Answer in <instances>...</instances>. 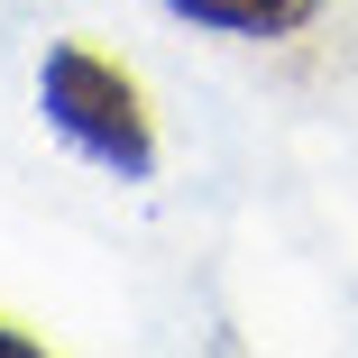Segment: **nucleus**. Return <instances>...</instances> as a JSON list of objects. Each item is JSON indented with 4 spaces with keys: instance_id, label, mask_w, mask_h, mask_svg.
Here are the masks:
<instances>
[{
    "instance_id": "nucleus-1",
    "label": "nucleus",
    "mask_w": 358,
    "mask_h": 358,
    "mask_svg": "<svg viewBox=\"0 0 358 358\" xmlns=\"http://www.w3.org/2000/svg\"><path fill=\"white\" fill-rule=\"evenodd\" d=\"M37 110H46V129L64 138V148L92 157L101 175H120V184H148L157 175V120H148L138 83L120 74L101 46L55 37L37 55Z\"/></svg>"
},
{
    "instance_id": "nucleus-2",
    "label": "nucleus",
    "mask_w": 358,
    "mask_h": 358,
    "mask_svg": "<svg viewBox=\"0 0 358 358\" xmlns=\"http://www.w3.org/2000/svg\"><path fill=\"white\" fill-rule=\"evenodd\" d=\"M166 10L211 28V37H303L331 0H166Z\"/></svg>"
},
{
    "instance_id": "nucleus-3",
    "label": "nucleus",
    "mask_w": 358,
    "mask_h": 358,
    "mask_svg": "<svg viewBox=\"0 0 358 358\" xmlns=\"http://www.w3.org/2000/svg\"><path fill=\"white\" fill-rule=\"evenodd\" d=\"M0 358H37V340H28V331H10V322H0Z\"/></svg>"
}]
</instances>
